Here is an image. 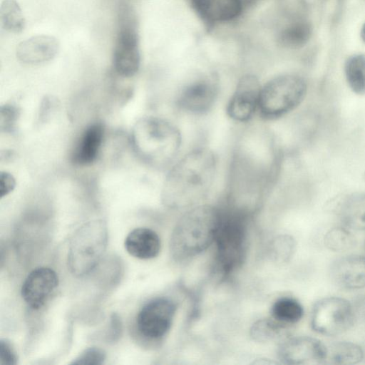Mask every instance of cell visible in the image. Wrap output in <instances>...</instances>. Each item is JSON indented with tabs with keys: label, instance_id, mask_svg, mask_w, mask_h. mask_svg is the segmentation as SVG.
I'll return each mask as SVG.
<instances>
[{
	"label": "cell",
	"instance_id": "cell-5",
	"mask_svg": "<svg viewBox=\"0 0 365 365\" xmlns=\"http://www.w3.org/2000/svg\"><path fill=\"white\" fill-rule=\"evenodd\" d=\"M307 89V83L300 75L277 76L262 85L257 113L266 120L281 118L303 102Z\"/></svg>",
	"mask_w": 365,
	"mask_h": 365
},
{
	"label": "cell",
	"instance_id": "cell-9",
	"mask_svg": "<svg viewBox=\"0 0 365 365\" xmlns=\"http://www.w3.org/2000/svg\"><path fill=\"white\" fill-rule=\"evenodd\" d=\"M177 310L175 302L168 297H157L139 310L135 325L138 333L148 340H159L170 331Z\"/></svg>",
	"mask_w": 365,
	"mask_h": 365
},
{
	"label": "cell",
	"instance_id": "cell-15",
	"mask_svg": "<svg viewBox=\"0 0 365 365\" xmlns=\"http://www.w3.org/2000/svg\"><path fill=\"white\" fill-rule=\"evenodd\" d=\"M59 50V42L50 35H36L20 42L16 49L17 58L27 64H39L53 59Z\"/></svg>",
	"mask_w": 365,
	"mask_h": 365
},
{
	"label": "cell",
	"instance_id": "cell-10",
	"mask_svg": "<svg viewBox=\"0 0 365 365\" xmlns=\"http://www.w3.org/2000/svg\"><path fill=\"white\" fill-rule=\"evenodd\" d=\"M218 96L219 87L214 78H199L180 88L176 94L175 105L187 114L202 115L212 109Z\"/></svg>",
	"mask_w": 365,
	"mask_h": 365
},
{
	"label": "cell",
	"instance_id": "cell-36",
	"mask_svg": "<svg viewBox=\"0 0 365 365\" xmlns=\"http://www.w3.org/2000/svg\"><path fill=\"white\" fill-rule=\"evenodd\" d=\"M240 1L243 6L244 4H247V3H252L253 1H255L257 0H240Z\"/></svg>",
	"mask_w": 365,
	"mask_h": 365
},
{
	"label": "cell",
	"instance_id": "cell-3",
	"mask_svg": "<svg viewBox=\"0 0 365 365\" xmlns=\"http://www.w3.org/2000/svg\"><path fill=\"white\" fill-rule=\"evenodd\" d=\"M132 140L138 156L157 168L171 166L182 145L179 128L167 119L155 116L143 117L136 122Z\"/></svg>",
	"mask_w": 365,
	"mask_h": 365
},
{
	"label": "cell",
	"instance_id": "cell-31",
	"mask_svg": "<svg viewBox=\"0 0 365 365\" xmlns=\"http://www.w3.org/2000/svg\"><path fill=\"white\" fill-rule=\"evenodd\" d=\"M123 326L119 315L113 313L110 316V327L106 336L107 341L114 343L118 341L122 334Z\"/></svg>",
	"mask_w": 365,
	"mask_h": 365
},
{
	"label": "cell",
	"instance_id": "cell-12",
	"mask_svg": "<svg viewBox=\"0 0 365 365\" xmlns=\"http://www.w3.org/2000/svg\"><path fill=\"white\" fill-rule=\"evenodd\" d=\"M278 357L285 364H324L326 344L309 336H287L278 348Z\"/></svg>",
	"mask_w": 365,
	"mask_h": 365
},
{
	"label": "cell",
	"instance_id": "cell-27",
	"mask_svg": "<svg viewBox=\"0 0 365 365\" xmlns=\"http://www.w3.org/2000/svg\"><path fill=\"white\" fill-rule=\"evenodd\" d=\"M295 250V240L291 235H281L274 239L271 254L277 262L286 263L292 259Z\"/></svg>",
	"mask_w": 365,
	"mask_h": 365
},
{
	"label": "cell",
	"instance_id": "cell-39",
	"mask_svg": "<svg viewBox=\"0 0 365 365\" xmlns=\"http://www.w3.org/2000/svg\"><path fill=\"white\" fill-rule=\"evenodd\" d=\"M364 178H365V173H364Z\"/></svg>",
	"mask_w": 365,
	"mask_h": 365
},
{
	"label": "cell",
	"instance_id": "cell-33",
	"mask_svg": "<svg viewBox=\"0 0 365 365\" xmlns=\"http://www.w3.org/2000/svg\"><path fill=\"white\" fill-rule=\"evenodd\" d=\"M356 319L365 324V294L356 297L352 302Z\"/></svg>",
	"mask_w": 365,
	"mask_h": 365
},
{
	"label": "cell",
	"instance_id": "cell-17",
	"mask_svg": "<svg viewBox=\"0 0 365 365\" xmlns=\"http://www.w3.org/2000/svg\"><path fill=\"white\" fill-rule=\"evenodd\" d=\"M124 245L131 256L140 259H150L158 255L161 241L154 230L147 227H137L128 234Z\"/></svg>",
	"mask_w": 365,
	"mask_h": 365
},
{
	"label": "cell",
	"instance_id": "cell-34",
	"mask_svg": "<svg viewBox=\"0 0 365 365\" xmlns=\"http://www.w3.org/2000/svg\"><path fill=\"white\" fill-rule=\"evenodd\" d=\"M55 106H56V101L51 97H45L43 100L41 109L39 111V119L40 120L44 121L45 119L48 118Z\"/></svg>",
	"mask_w": 365,
	"mask_h": 365
},
{
	"label": "cell",
	"instance_id": "cell-35",
	"mask_svg": "<svg viewBox=\"0 0 365 365\" xmlns=\"http://www.w3.org/2000/svg\"><path fill=\"white\" fill-rule=\"evenodd\" d=\"M360 35L362 41L365 43V22L364 23L361 27Z\"/></svg>",
	"mask_w": 365,
	"mask_h": 365
},
{
	"label": "cell",
	"instance_id": "cell-21",
	"mask_svg": "<svg viewBox=\"0 0 365 365\" xmlns=\"http://www.w3.org/2000/svg\"><path fill=\"white\" fill-rule=\"evenodd\" d=\"M326 349L325 364L354 365L363 361L362 346L354 342L332 341L326 344Z\"/></svg>",
	"mask_w": 365,
	"mask_h": 365
},
{
	"label": "cell",
	"instance_id": "cell-23",
	"mask_svg": "<svg viewBox=\"0 0 365 365\" xmlns=\"http://www.w3.org/2000/svg\"><path fill=\"white\" fill-rule=\"evenodd\" d=\"M344 73L350 89L357 95L365 94V55L350 56L344 63Z\"/></svg>",
	"mask_w": 365,
	"mask_h": 365
},
{
	"label": "cell",
	"instance_id": "cell-4",
	"mask_svg": "<svg viewBox=\"0 0 365 365\" xmlns=\"http://www.w3.org/2000/svg\"><path fill=\"white\" fill-rule=\"evenodd\" d=\"M215 235L216 267L226 277L240 268L245 261L247 242L248 212L232 204L221 207Z\"/></svg>",
	"mask_w": 365,
	"mask_h": 365
},
{
	"label": "cell",
	"instance_id": "cell-37",
	"mask_svg": "<svg viewBox=\"0 0 365 365\" xmlns=\"http://www.w3.org/2000/svg\"><path fill=\"white\" fill-rule=\"evenodd\" d=\"M361 346L363 350V361L365 362V344Z\"/></svg>",
	"mask_w": 365,
	"mask_h": 365
},
{
	"label": "cell",
	"instance_id": "cell-19",
	"mask_svg": "<svg viewBox=\"0 0 365 365\" xmlns=\"http://www.w3.org/2000/svg\"><path fill=\"white\" fill-rule=\"evenodd\" d=\"M337 214L342 225L351 230L365 231V193L344 198L339 204Z\"/></svg>",
	"mask_w": 365,
	"mask_h": 365
},
{
	"label": "cell",
	"instance_id": "cell-24",
	"mask_svg": "<svg viewBox=\"0 0 365 365\" xmlns=\"http://www.w3.org/2000/svg\"><path fill=\"white\" fill-rule=\"evenodd\" d=\"M324 246L332 252H341L354 248L356 238L351 230L344 225L330 228L323 237Z\"/></svg>",
	"mask_w": 365,
	"mask_h": 365
},
{
	"label": "cell",
	"instance_id": "cell-7",
	"mask_svg": "<svg viewBox=\"0 0 365 365\" xmlns=\"http://www.w3.org/2000/svg\"><path fill=\"white\" fill-rule=\"evenodd\" d=\"M140 52L138 20L133 7L120 1L117 9V32L113 51V66L117 75L130 78L139 70Z\"/></svg>",
	"mask_w": 365,
	"mask_h": 365
},
{
	"label": "cell",
	"instance_id": "cell-11",
	"mask_svg": "<svg viewBox=\"0 0 365 365\" xmlns=\"http://www.w3.org/2000/svg\"><path fill=\"white\" fill-rule=\"evenodd\" d=\"M262 84L252 74L242 76L230 96L226 114L237 123H247L257 113L259 93Z\"/></svg>",
	"mask_w": 365,
	"mask_h": 365
},
{
	"label": "cell",
	"instance_id": "cell-20",
	"mask_svg": "<svg viewBox=\"0 0 365 365\" xmlns=\"http://www.w3.org/2000/svg\"><path fill=\"white\" fill-rule=\"evenodd\" d=\"M312 31L310 21L302 16H297L281 29L278 41L284 48L298 49L308 43Z\"/></svg>",
	"mask_w": 365,
	"mask_h": 365
},
{
	"label": "cell",
	"instance_id": "cell-25",
	"mask_svg": "<svg viewBox=\"0 0 365 365\" xmlns=\"http://www.w3.org/2000/svg\"><path fill=\"white\" fill-rule=\"evenodd\" d=\"M1 27L14 34L21 33L25 27V19L16 0H3L0 8Z\"/></svg>",
	"mask_w": 365,
	"mask_h": 365
},
{
	"label": "cell",
	"instance_id": "cell-13",
	"mask_svg": "<svg viewBox=\"0 0 365 365\" xmlns=\"http://www.w3.org/2000/svg\"><path fill=\"white\" fill-rule=\"evenodd\" d=\"M58 285L56 272L50 267H39L26 277L21 287V297L32 309L41 308Z\"/></svg>",
	"mask_w": 365,
	"mask_h": 365
},
{
	"label": "cell",
	"instance_id": "cell-30",
	"mask_svg": "<svg viewBox=\"0 0 365 365\" xmlns=\"http://www.w3.org/2000/svg\"><path fill=\"white\" fill-rule=\"evenodd\" d=\"M17 356L11 345L6 339L0 340V365H15Z\"/></svg>",
	"mask_w": 365,
	"mask_h": 365
},
{
	"label": "cell",
	"instance_id": "cell-22",
	"mask_svg": "<svg viewBox=\"0 0 365 365\" xmlns=\"http://www.w3.org/2000/svg\"><path fill=\"white\" fill-rule=\"evenodd\" d=\"M270 313L272 318L277 322L289 327L298 323L304 316L302 304L292 297L278 298L272 305Z\"/></svg>",
	"mask_w": 365,
	"mask_h": 365
},
{
	"label": "cell",
	"instance_id": "cell-14",
	"mask_svg": "<svg viewBox=\"0 0 365 365\" xmlns=\"http://www.w3.org/2000/svg\"><path fill=\"white\" fill-rule=\"evenodd\" d=\"M329 274L332 282L346 290L365 288V256L349 255L335 259Z\"/></svg>",
	"mask_w": 365,
	"mask_h": 365
},
{
	"label": "cell",
	"instance_id": "cell-32",
	"mask_svg": "<svg viewBox=\"0 0 365 365\" xmlns=\"http://www.w3.org/2000/svg\"><path fill=\"white\" fill-rule=\"evenodd\" d=\"M16 186L14 177L6 171H1L0 173V197L8 195L14 190Z\"/></svg>",
	"mask_w": 365,
	"mask_h": 365
},
{
	"label": "cell",
	"instance_id": "cell-18",
	"mask_svg": "<svg viewBox=\"0 0 365 365\" xmlns=\"http://www.w3.org/2000/svg\"><path fill=\"white\" fill-rule=\"evenodd\" d=\"M197 14L207 22H220L238 16L242 9L240 0H191Z\"/></svg>",
	"mask_w": 365,
	"mask_h": 365
},
{
	"label": "cell",
	"instance_id": "cell-29",
	"mask_svg": "<svg viewBox=\"0 0 365 365\" xmlns=\"http://www.w3.org/2000/svg\"><path fill=\"white\" fill-rule=\"evenodd\" d=\"M106 358V352L102 349L92 346L84 349L71 364L101 365L104 363Z\"/></svg>",
	"mask_w": 365,
	"mask_h": 365
},
{
	"label": "cell",
	"instance_id": "cell-1",
	"mask_svg": "<svg viewBox=\"0 0 365 365\" xmlns=\"http://www.w3.org/2000/svg\"><path fill=\"white\" fill-rule=\"evenodd\" d=\"M218 170L215 152L207 147L188 151L170 168L162 189V200L173 208L198 205L213 187Z\"/></svg>",
	"mask_w": 365,
	"mask_h": 365
},
{
	"label": "cell",
	"instance_id": "cell-38",
	"mask_svg": "<svg viewBox=\"0 0 365 365\" xmlns=\"http://www.w3.org/2000/svg\"><path fill=\"white\" fill-rule=\"evenodd\" d=\"M364 250H365V243H364Z\"/></svg>",
	"mask_w": 365,
	"mask_h": 365
},
{
	"label": "cell",
	"instance_id": "cell-28",
	"mask_svg": "<svg viewBox=\"0 0 365 365\" xmlns=\"http://www.w3.org/2000/svg\"><path fill=\"white\" fill-rule=\"evenodd\" d=\"M20 112L19 108L12 104H5L0 109V128L4 133H11L16 130Z\"/></svg>",
	"mask_w": 365,
	"mask_h": 365
},
{
	"label": "cell",
	"instance_id": "cell-6",
	"mask_svg": "<svg viewBox=\"0 0 365 365\" xmlns=\"http://www.w3.org/2000/svg\"><path fill=\"white\" fill-rule=\"evenodd\" d=\"M108 230L101 220L88 222L73 235L68 247V267L72 274L81 277L91 273L103 256Z\"/></svg>",
	"mask_w": 365,
	"mask_h": 365
},
{
	"label": "cell",
	"instance_id": "cell-2",
	"mask_svg": "<svg viewBox=\"0 0 365 365\" xmlns=\"http://www.w3.org/2000/svg\"><path fill=\"white\" fill-rule=\"evenodd\" d=\"M220 217V207L198 204L178 220L170 240V252L177 262L188 260L206 250L214 242Z\"/></svg>",
	"mask_w": 365,
	"mask_h": 365
},
{
	"label": "cell",
	"instance_id": "cell-16",
	"mask_svg": "<svg viewBox=\"0 0 365 365\" xmlns=\"http://www.w3.org/2000/svg\"><path fill=\"white\" fill-rule=\"evenodd\" d=\"M105 135L102 123L96 122L83 132L71 155V161L76 166H88L93 163L99 154Z\"/></svg>",
	"mask_w": 365,
	"mask_h": 365
},
{
	"label": "cell",
	"instance_id": "cell-8",
	"mask_svg": "<svg viewBox=\"0 0 365 365\" xmlns=\"http://www.w3.org/2000/svg\"><path fill=\"white\" fill-rule=\"evenodd\" d=\"M356 321L352 302L341 297L331 296L314 304L310 324L317 334L334 336L349 330Z\"/></svg>",
	"mask_w": 365,
	"mask_h": 365
},
{
	"label": "cell",
	"instance_id": "cell-26",
	"mask_svg": "<svg viewBox=\"0 0 365 365\" xmlns=\"http://www.w3.org/2000/svg\"><path fill=\"white\" fill-rule=\"evenodd\" d=\"M288 327L272 318L261 319L253 324L250 334L257 341L267 342L286 336Z\"/></svg>",
	"mask_w": 365,
	"mask_h": 365
}]
</instances>
